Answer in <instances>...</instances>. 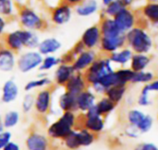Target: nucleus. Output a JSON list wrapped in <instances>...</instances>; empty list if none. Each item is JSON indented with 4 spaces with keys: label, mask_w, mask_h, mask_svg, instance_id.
<instances>
[{
    "label": "nucleus",
    "mask_w": 158,
    "mask_h": 150,
    "mask_svg": "<svg viewBox=\"0 0 158 150\" xmlns=\"http://www.w3.org/2000/svg\"><path fill=\"white\" fill-rule=\"evenodd\" d=\"M126 45L134 53H148L154 47V41L143 26L137 25L126 34Z\"/></svg>",
    "instance_id": "obj_1"
},
{
    "label": "nucleus",
    "mask_w": 158,
    "mask_h": 150,
    "mask_svg": "<svg viewBox=\"0 0 158 150\" xmlns=\"http://www.w3.org/2000/svg\"><path fill=\"white\" fill-rule=\"evenodd\" d=\"M18 20L22 29L40 31L45 30L47 27L46 21L31 7L22 6L18 7Z\"/></svg>",
    "instance_id": "obj_2"
},
{
    "label": "nucleus",
    "mask_w": 158,
    "mask_h": 150,
    "mask_svg": "<svg viewBox=\"0 0 158 150\" xmlns=\"http://www.w3.org/2000/svg\"><path fill=\"white\" fill-rule=\"evenodd\" d=\"M76 116L73 112H64L63 115L54 124H52L47 134L52 139H64L74 128Z\"/></svg>",
    "instance_id": "obj_3"
},
{
    "label": "nucleus",
    "mask_w": 158,
    "mask_h": 150,
    "mask_svg": "<svg viewBox=\"0 0 158 150\" xmlns=\"http://www.w3.org/2000/svg\"><path fill=\"white\" fill-rule=\"evenodd\" d=\"M114 70L112 66V62L109 60L108 56L98 57L83 73L84 77L88 85H93L98 82L103 77L112 73Z\"/></svg>",
    "instance_id": "obj_4"
},
{
    "label": "nucleus",
    "mask_w": 158,
    "mask_h": 150,
    "mask_svg": "<svg viewBox=\"0 0 158 150\" xmlns=\"http://www.w3.org/2000/svg\"><path fill=\"white\" fill-rule=\"evenodd\" d=\"M44 56L35 50H29L17 58V67L21 73H29L36 68H39Z\"/></svg>",
    "instance_id": "obj_5"
},
{
    "label": "nucleus",
    "mask_w": 158,
    "mask_h": 150,
    "mask_svg": "<svg viewBox=\"0 0 158 150\" xmlns=\"http://www.w3.org/2000/svg\"><path fill=\"white\" fill-rule=\"evenodd\" d=\"M30 30L19 29L7 32L4 36V45L15 53H19L25 48Z\"/></svg>",
    "instance_id": "obj_6"
},
{
    "label": "nucleus",
    "mask_w": 158,
    "mask_h": 150,
    "mask_svg": "<svg viewBox=\"0 0 158 150\" xmlns=\"http://www.w3.org/2000/svg\"><path fill=\"white\" fill-rule=\"evenodd\" d=\"M55 90L54 85H49L40 90L38 94L36 95L35 101H34V107L37 112V113L42 116L45 117L51 112V102H52V94Z\"/></svg>",
    "instance_id": "obj_7"
},
{
    "label": "nucleus",
    "mask_w": 158,
    "mask_h": 150,
    "mask_svg": "<svg viewBox=\"0 0 158 150\" xmlns=\"http://www.w3.org/2000/svg\"><path fill=\"white\" fill-rule=\"evenodd\" d=\"M72 6L62 1L51 9L50 20L54 25L62 26L70 21L72 18Z\"/></svg>",
    "instance_id": "obj_8"
},
{
    "label": "nucleus",
    "mask_w": 158,
    "mask_h": 150,
    "mask_svg": "<svg viewBox=\"0 0 158 150\" xmlns=\"http://www.w3.org/2000/svg\"><path fill=\"white\" fill-rule=\"evenodd\" d=\"M113 18L119 30L125 34L138 24V17L136 13L130 7H125Z\"/></svg>",
    "instance_id": "obj_9"
},
{
    "label": "nucleus",
    "mask_w": 158,
    "mask_h": 150,
    "mask_svg": "<svg viewBox=\"0 0 158 150\" xmlns=\"http://www.w3.org/2000/svg\"><path fill=\"white\" fill-rule=\"evenodd\" d=\"M101 39L102 33L99 25H92L83 31L80 41L87 50H94L99 47Z\"/></svg>",
    "instance_id": "obj_10"
},
{
    "label": "nucleus",
    "mask_w": 158,
    "mask_h": 150,
    "mask_svg": "<svg viewBox=\"0 0 158 150\" xmlns=\"http://www.w3.org/2000/svg\"><path fill=\"white\" fill-rule=\"evenodd\" d=\"M97 58L98 56L94 50H85L75 58L71 65L76 73H84Z\"/></svg>",
    "instance_id": "obj_11"
},
{
    "label": "nucleus",
    "mask_w": 158,
    "mask_h": 150,
    "mask_svg": "<svg viewBox=\"0 0 158 150\" xmlns=\"http://www.w3.org/2000/svg\"><path fill=\"white\" fill-rule=\"evenodd\" d=\"M26 147L28 150H51V143L46 136L31 131L26 139Z\"/></svg>",
    "instance_id": "obj_12"
},
{
    "label": "nucleus",
    "mask_w": 158,
    "mask_h": 150,
    "mask_svg": "<svg viewBox=\"0 0 158 150\" xmlns=\"http://www.w3.org/2000/svg\"><path fill=\"white\" fill-rule=\"evenodd\" d=\"M102 37L104 38H109V39H115V38H119L122 36H125V33H123L118 25L116 24L114 18L106 17L100 20L99 24Z\"/></svg>",
    "instance_id": "obj_13"
},
{
    "label": "nucleus",
    "mask_w": 158,
    "mask_h": 150,
    "mask_svg": "<svg viewBox=\"0 0 158 150\" xmlns=\"http://www.w3.org/2000/svg\"><path fill=\"white\" fill-rule=\"evenodd\" d=\"M17 65L16 53L8 49L6 46L0 44V71L10 72Z\"/></svg>",
    "instance_id": "obj_14"
},
{
    "label": "nucleus",
    "mask_w": 158,
    "mask_h": 150,
    "mask_svg": "<svg viewBox=\"0 0 158 150\" xmlns=\"http://www.w3.org/2000/svg\"><path fill=\"white\" fill-rule=\"evenodd\" d=\"M64 87L67 92L78 96L81 92L87 89L88 83L85 80L83 73H75Z\"/></svg>",
    "instance_id": "obj_15"
},
{
    "label": "nucleus",
    "mask_w": 158,
    "mask_h": 150,
    "mask_svg": "<svg viewBox=\"0 0 158 150\" xmlns=\"http://www.w3.org/2000/svg\"><path fill=\"white\" fill-rule=\"evenodd\" d=\"M125 46H126V37L125 36H122L119 38H115V39L102 37L100 45H99L100 50L107 55H109L110 53H112Z\"/></svg>",
    "instance_id": "obj_16"
},
{
    "label": "nucleus",
    "mask_w": 158,
    "mask_h": 150,
    "mask_svg": "<svg viewBox=\"0 0 158 150\" xmlns=\"http://www.w3.org/2000/svg\"><path fill=\"white\" fill-rule=\"evenodd\" d=\"M62 48L61 41L55 37H48L42 40L38 45L37 51L43 55H51L57 53Z\"/></svg>",
    "instance_id": "obj_17"
},
{
    "label": "nucleus",
    "mask_w": 158,
    "mask_h": 150,
    "mask_svg": "<svg viewBox=\"0 0 158 150\" xmlns=\"http://www.w3.org/2000/svg\"><path fill=\"white\" fill-rule=\"evenodd\" d=\"M75 73L71 65L60 64L55 71V83L57 86H65Z\"/></svg>",
    "instance_id": "obj_18"
},
{
    "label": "nucleus",
    "mask_w": 158,
    "mask_h": 150,
    "mask_svg": "<svg viewBox=\"0 0 158 150\" xmlns=\"http://www.w3.org/2000/svg\"><path fill=\"white\" fill-rule=\"evenodd\" d=\"M141 12L146 21L158 29V2H147Z\"/></svg>",
    "instance_id": "obj_19"
},
{
    "label": "nucleus",
    "mask_w": 158,
    "mask_h": 150,
    "mask_svg": "<svg viewBox=\"0 0 158 150\" xmlns=\"http://www.w3.org/2000/svg\"><path fill=\"white\" fill-rule=\"evenodd\" d=\"M99 9V4L96 0H84L81 4L75 6V13L82 18L94 15Z\"/></svg>",
    "instance_id": "obj_20"
},
{
    "label": "nucleus",
    "mask_w": 158,
    "mask_h": 150,
    "mask_svg": "<svg viewBox=\"0 0 158 150\" xmlns=\"http://www.w3.org/2000/svg\"><path fill=\"white\" fill-rule=\"evenodd\" d=\"M133 53H134L132 52V50L131 48L125 46V47L110 53L108 55V58L112 63H115V64H118L120 65H125L129 62H131Z\"/></svg>",
    "instance_id": "obj_21"
},
{
    "label": "nucleus",
    "mask_w": 158,
    "mask_h": 150,
    "mask_svg": "<svg viewBox=\"0 0 158 150\" xmlns=\"http://www.w3.org/2000/svg\"><path fill=\"white\" fill-rule=\"evenodd\" d=\"M19 95V88L15 81L7 80L4 83L2 89V101L5 103H9L14 101Z\"/></svg>",
    "instance_id": "obj_22"
},
{
    "label": "nucleus",
    "mask_w": 158,
    "mask_h": 150,
    "mask_svg": "<svg viewBox=\"0 0 158 150\" xmlns=\"http://www.w3.org/2000/svg\"><path fill=\"white\" fill-rule=\"evenodd\" d=\"M94 102H95V96L92 91L88 89L83 90L77 96L78 110L81 112H87L92 106L94 105Z\"/></svg>",
    "instance_id": "obj_23"
},
{
    "label": "nucleus",
    "mask_w": 158,
    "mask_h": 150,
    "mask_svg": "<svg viewBox=\"0 0 158 150\" xmlns=\"http://www.w3.org/2000/svg\"><path fill=\"white\" fill-rule=\"evenodd\" d=\"M151 63V57L147 53H133L131 60V69L134 72L144 71Z\"/></svg>",
    "instance_id": "obj_24"
},
{
    "label": "nucleus",
    "mask_w": 158,
    "mask_h": 150,
    "mask_svg": "<svg viewBox=\"0 0 158 150\" xmlns=\"http://www.w3.org/2000/svg\"><path fill=\"white\" fill-rule=\"evenodd\" d=\"M59 107L63 112H75L78 110L77 106V96L69 92L62 94L58 101Z\"/></svg>",
    "instance_id": "obj_25"
},
{
    "label": "nucleus",
    "mask_w": 158,
    "mask_h": 150,
    "mask_svg": "<svg viewBox=\"0 0 158 150\" xmlns=\"http://www.w3.org/2000/svg\"><path fill=\"white\" fill-rule=\"evenodd\" d=\"M105 127V122L102 116L95 117V118H86L84 115V120L82 124V129L85 128L90 132L97 135L103 131Z\"/></svg>",
    "instance_id": "obj_26"
},
{
    "label": "nucleus",
    "mask_w": 158,
    "mask_h": 150,
    "mask_svg": "<svg viewBox=\"0 0 158 150\" xmlns=\"http://www.w3.org/2000/svg\"><path fill=\"white\" fill-rule=\"evenodd\" d=\"M126 6L125 5L120 1V0H115L113 1L111 4H109L108 6H105V8L103 9V11L101 12V19L108 17V18H114L116 17L122 9H124Z\"/></svg>",
    "instance_id": "obj_27"
},
{
    "label": "nucleus",
    "mask_w": 158,
    "mask_h": 150,
    "mask_svg": "<svg viewBox=\"0 0 158 150\" xmlns=\"http://www.w3.org/2000/svg\"><path fill=\"white\" fill-rule=\"evenodd\" d=\"M126 90H127L126 86H120V85L114 86V87H111V88L107 89L105 95L110 101H112L114 103L118 104L123 99V97H124V95L126 93Z\"/></svg>",
    "instance_id": "obj_28"
},
{
    "label": "nucleus",
    "mask_w": 158,
    "mask_h": 150,
    "mask_svg": "<svg viewBox=\"0 0 158 150\" xmlns=\"http://www.w3.org/2000/svg\"><path fill=\"white\" fill-rule=\"evenodd\" d=\"M18 12V6L13 0H0V15L6 19L14 18Z\"/></svg>",
    "instance_id": "obj_29"
},
{
    "label": "nucleus",
    "mask_w": 158,
    "mask_h": 150,
    "mask_svg": "<svg viewBox=\"0 0 158 150\" xmlns=\"http://www.w3.org/2000/svg\"><path fill=\"white\" fill-rule=\"evenodd\" d=\"M60 64H61L60 57H56L54 54L45 55L43 58L42 64H41L40 67H39V70L40 71H43V72H46V71H49L52 68L57 66Z\"/></svg>",
    "instance_id": "obj_30"
},
{
    "label": "nucleus",
    "mask_w": 158,
    "mask_h": 150,
    "mask_svg": "<svg viewBox=\"0 0 158 150\" xmlns=\"http://www.w3.org/2000/svg\"><path fill=\"white\" fill-rule=\"evenodd\" d=\"M115 72L118 77V83L121 86H127L128 83H131L132 77L135 73L131 68H119L118 70H115Z\"/></svg>",
    "instance_id": "obj_31"
},
{
    "label": "nucleus",
    "mask_w": 158,
    "mask_h": 150,
    "mask_svg": "<svg viewBox=\"0 0 158 150\" xmlns=\"http://www.w3.org/2000/svg\"><path fill=\"white\" fill-rule=\"evenodd\" d=\"M116 105L117 104L114 103L112 101H110L107 97H104L96 104V106H97V108L99 110V112H100L102 117H105L107 114H109L116 108Z\"/></svg>",
    "instance_id": "obj_32"
},
{
    "label": "nucleus",
    "mask_w": 158,
    "mask_h": 150,
    "mask_svg": "<svg viewBox=\"0 0 158 150\" xmlns=\"http://www.w3.org/2000/svg\"><path fill=\"white\" fill-rule=\"evenodd\" d=\"M78 132V138H79V142L81 147H88L90 145H92L96 137V135L90 132L89 130L83 128L81 129Z\"/></svg>",
    "instance_id": "obj_33"
},
{
    "label": "nucleus",
    "mask_w": 158,
    "mask_h": 150,
    "mask_svg": "<svg viewBox=\"0 0 158 150\" xmlns=\"http://www.w3.org/2000/svg\"><path fill=\"white\" fill-rule=\"evenodd\" d=\"M51 84H52V81L48 77H46L45 76H43L40 78L29 81L25 85L24 90L29 92V91H31V90H32L34 89H39V88H43V87L45 88V87H47V86H49Z\"/></svg>",
    "instance_id": "obj_34"
},
{
    "label": "nucleus",
    "mask_w": 158,
    "mask_h": 150,
    "mask_svg": "<svg viewBox=\"0 0 158 150\" xmlns=\"http://www.w3.org/2000/svg\"><path fill=\"white\" fill-rule=\"evenodd\" d=\"M155 79V74L150 71H140L135 72L132 77L131 83H143L149 84Z\"/></svg>",
    "instance_id": "obj_35"
},
{
    "label": "nucleus",
    "mask_w": 158,
    "mask_h": 150,
    "mask_svg": "<svg viewBox=\"0 0 158 150\" xmlns=\"http://www.w3.org/2000/svg\"><path fill=\"white\" fill-rule=\"evenodd\" d=\"M65 146L69 150H77L81 148L79 138H78V132L77 131H71L64 139H63Z\"/></svg>",
    "instance_id": "obj_36"
},
{
    "label": "nucleus",
    "mask_w": 158,
    "mask_h": 150,
    "mask_svg": "<svg viewBox=\"0 0 158 150\" xmlns=\"http://www.w3.org/2000/svg\"><path fill=\"white\" fill-rule=\"evenodd\" d=\"M106 89L111 88V87H114V86H118L119 83H118V77L116 75V72L113 71L112 73L108 74V75H106L105 77H103L99 81H98ZM121 86V85H120Z\"/></svg>",
    "instance_id": "obj_37"
},
{
    "label": "nucleus",
    "mask_w": 158,
    "mask_h": 150,
    "mask_svg": "<svg viewBox=\"0 0 158 150\" xmlns=\"http://www.w3.org/2000/svg\"><path fill=\"white\" fill-rule=\"evenodd\" d=\"M144 116H145V114L143 112H141L139 110H131L128 112L127 118H128L130 124L137 127L140 124V123L143 121Z\"/></svg>",
    "instance_id": "obj_38"
},
{
    "label": "nucleus",
    "mask_w": 158,
    "mask_h": 150,
    "mask_svg": "<svg viewBox=\"0 0 158 150\" xmlns=\"http://www.w3.org/2000/svg\"><path fill=\"white\" fill-rule=\"evenodd\" d=\"M19 112H15V111H11V112H8L6 115H5V118H4V126L6 128H10V127H13L15 126L18 123H19Z\"/></svg>",
    "instance_id": "obj_39"
},
{
    "label": "nucleus",
    "mask_w": 158,
    "mask_h": 150,
    "mask_svg": "<svg viewBox=\"0 0 158 150\" xmlns=\"http://www.w3.org/2000/svg\"><path fill=\"white\" fill-rule=\"evenodd\" d=\"M153 118L150 115H146L144 116V118L143 119V121L140 123V124L137 126V128L140 130L141 133H147L151 130L152 126H153Z\"/></svg>",
    "instance_id": "obj_40"
},
{
    "label": "nucleus",
    "mask_w": 158,
    "mask_h": 150,
    "mask_svg": "<svg viewBox=\"0 0 158 150\" xmlns=\"http://www.w3.org/2000/svg\"><path fill=\"white\" fill-rule=\"evenodd\" d=\"M34 101H35V98L32 94H27L22 101V109L24 112H29L32 106H34Z\"/></svg>",
    "instance_id": "obj_41"
},
{
    "label": "nucleus",
    "mask_w": 158,
    "mask_h": 150,
    "mask_svg": "<svg viewBox=\"0 0 158 150\" xmlns=\"http://www.w3.org/2000/svg\"><path fill=\"white\" fill-rule=\"evenodd\" d=\"M149 91L147 90V89L145 87H143L142 89V91H141V94L139 96V99H138V104L141 105V106H148L152 103V101L149 100Z\"/></svg>",
    "instance_id": "obj_42"
},
{
    "label": "nucleus",
    "mask_w": 158,
    "mask_h": 150,
    "mask_svg": "<svg viewBox=\"0 0 158 150\" xmlns=\"http://www.w3.org/2000/svg\"><path fill=\"white\" fill-rule=\"evenodd\" d=\"M125 134H126V136H129V137H131V138H138L139 136H140V134H142V133L140 132V130H139L136 126L130 124V125L126 128Z\"/></svg>",
    "instance_id": "obj_43"
},
{
    "label": "nucleus",
    "mask_w": 158,
    "mask_h": 150,
    "mask_svg": "<svg viewBox=\"0 0 158 150\" xmlns=\"http://www.w3.org/2000/svg\"><path fill=\"white\" fill-rule=\"evenodd\" d=\"M85 50H87V49L85 48V46L83 45V43L81 41H79L77 43H75V45L72 47V49L70 50V52L72 53V54L75 57H77L79 54H81V53H83Z\"/></svg>",
    "instance_id": "obj_44"
},
{
    "label": "nucleus",
    "mask_w": 158,
    "mask_h": 150,
    "mask_svg": "<svg viewBox=\"0 0 158 150\" xmlns=\"http://www.w3.org/2000/svg\"><path fill=\"white\" fill-rule=\"evenodd\" d=\"M11 138V134L9 132H3L0 135V149H3L9 142Z\"/></svg>",
    "instance_id": "obj_45"
},
{
    "label": "nucleus",
    "mask_w": 158,
    "mask_h": 150,
    "mask_svg": "<svg viewBox=\"0 0 158 150\" xmlns=\"http://www.w3.org/2000/svg\"><path fill=\"white\" fill-rule=\"evenodd\" d=\"M84 115H85L86 118H95V117H100L101 116V114L99 112V110H98L96 104H94L87 112H85V114Z\"/></svg>",
    "instance_id": "obj_46"
},
{
    "label": "nucleus",
    "mask_w": 158,
    "mask_h": 150,
    "mask_svg": "<svg viewBox=\"0 0 158 150\" xmlns=\"http://www.w3.org/2000/svg\"><path fill=\"white\" fill-rule=\"evenodd\" d=\"M75 56L72 54V53L70 51H69L68 53H64L61 57H60V60H61V64H67V65H72V63L74 62L75 60Z\"/></svg>",
    "instance_id": "obj_47"
},
{
    "label": "nucleus",
    "mask_w": 158,
    "mask_h": 150,
    "mask_svg": "<svg viewBox=\"0 0 158 150\" xmlns=\"http://www.w3.org/2000/svg\"><path fill=\"white\" fill-rule=\"evenodd\" d=\"M134 150H158V148L152 143H142L136 146Z\"/></svg>",
    "instance_id": "obj_48"
},
{
    "label": "nucleus",
    "mask_w": 158,
    "mask_h": 150,
    "mask_svg": "<svg viewBox=\"0 0 158 150\" xmlns=\"http://www.w3.org/2000/svg\"><path fill=\"white\" fill-rule=\"evenodd\" d=\"M6 25H7V19L0 15V38L4 35Z\"/></svg>",
    "instance_id": "obj_49"
},
{
    "label": "nucleus",
    "mask_w": 158,
    "mask_h": 150,
    "mask_svg": "<svg viewBox=\"0 0 158 150\" xmlns=\"http://www.w3.org/2000/svg\"><path fill=\"white\" fill-rule=\"evenodd\" d=\"M144 87L147 89V90L149 92H151V91H158V79L153 80L149 84H146Z\"/></svg>",
    "instance_id": "obj_50"
},
{
    "label": "nucleus",
    "mask_w": 158,
    "mask_h": 150,
    "mask_svg": "<svg viewBox=\"0 0 158 150\" xmlns=\"http://www.w3.org/2000/svg\"><path fill=\"white\" fill-rule=\"evenodd\" d=\"M84 0H63V2L67 3L68 5H69L70 6H77L78 5L81 4Z\"/></svg>",
    "instance_id": "obj_51"
},
{
    "label": "nucleus",
    "mask_w": 158,
    "mask_h": 150,
    "mask_svg": "<svg viewBox=\"0 0 158 150\" xmlns=\"http://www.w3.org/2000/svg\"><path fill=\"white\" fill-rule=\"evenodd\" d=\"M3 150H20L19 149V147L15 144V143H12V142H9L4 148Z\"/></svg>",
    "instance_id": "obj_52"
},
{
    "label": "nucleus",
    "mask_w": 158,
    "mask_h": 150,
    "mask_svg": "<svg viewBox=\"0 0 158 150\" xmlns=\"http://www.w3.org/2000/svg\"><path fill=\"white\" fill-rule=\"evenodd\" d=\"M13 1L17 5V6L19 7V6H26L29 0H13Z\"/></svg>",
    "instance_id": "obj_53"
},
{
    "label": "nucleus",
    "mask_w": 158,
    "mask_h": 150,
    "mask_svg": "<svg viewBox=\"0 0 158 150\" xmlns=\"http://www.w3.org/2000/svg\"><path fill=\"white\" fill-rule=\"evenodd\" d=\"M120 1L125 5L126 7H130V6H131L133 5V3H134L136 0H120Z\"/></svg>",
    "instance_id": "obj_54"
},
{
    "label": "nucleus",
    "mask_w": 158,
    "mask_h": 150,
    "mask_svg": "<svg viewBox=\"0 0 158 150\" xmlns=\"http://www.w3.org/2000/svg\"><path fill=\"white\" fill-rule=\"evenodd\" d=\"M102 1V4H103V6H108L109 4H111L113 1H115V0H101Z\"/></svg>",
    "instance_id": "obj_55"
},
{
    "label": "nucleus",
    "mask_w": 158,
    "mask_h": 150,
    "mask_svg": "<svg viewBox=\"0 0 158 150\" xmlns=\"http://www.w3.org/2000/svg\"><path fill=\"white\" fill-rule=\"evenodd\" d=\"M4 128H5L4 123H3V121H2V119H1V116H0V135L4 132Z\"/></svg>",
    "instance_id": "obj_56"
},
{
    "label": "nucleus",
    "mask_w": 158,
    "mask_h": 150,
    "mask_svg": "<svg viewBox=\"0 0 158 150\" xmlns=\"http://www.w3.org/2000/svg\"><path fill=\"white\" fill-rule=\"evenodd\" d=\"M147 2H158V0H147Z\"/></svg>",
    "instance_id": "obj_57"
}]
</instances>
